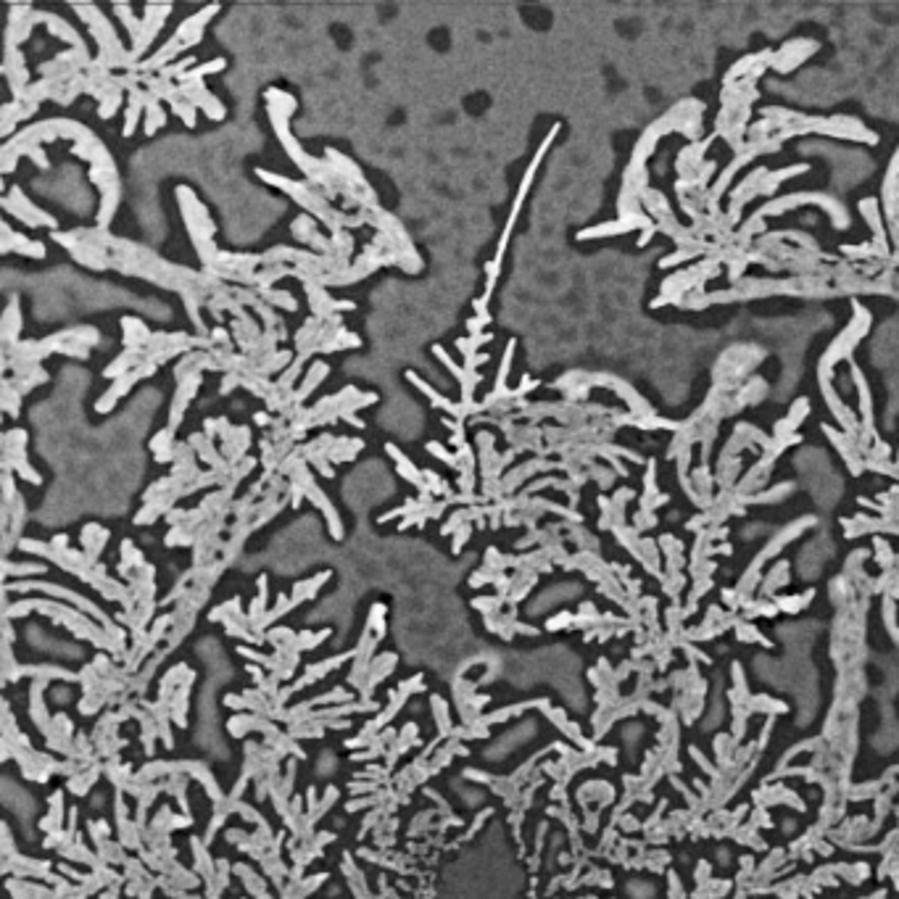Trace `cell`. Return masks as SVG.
<instances>
[{
    "label": "cell",
    "instance_id": "43",
    "mask_svg": "<svg viewBox=\"0 0 899 899\" xmlns=\"http://www.w3.org/2000/svg\"><path fill=\"white\" fill-rule=\"evenodd\" d=\"M488 359H490V354H488V351H480V354H478V356H475V359L464 361V370L478 372V367H483V364H488Z\"/></svg>",
    "mask_w": 899,
    "mask_h": 899
},
{
    "label": "cell",
    "instance_id": "40",
    "mask_svg": "<svg viewBox=\"0 0 899 899\" xmlns=\"http://www.w3.org/2000/svg\"><path fill=\"white\" fill-rule=\"evenodd\" d=\"M235 388H240V375L238 372H227L224 380H222V385H219V393L222 396H227V393H232Z\"/></svg>",
    "mask_w": 899,
    "mask_h": 899
},
{
    "label": "cell",
    "instance_id": "44",
    "mask_svg": "<svg viewBox=\"0 0 899 899\" xmlns=\"http://www.w3.org/2000/svg\"><path fill=\"white\" fill-rule=\"evenodd\" d=\"M253 422H256L259 428H270V425H274V417H272L270 411H259V414H253Z\"/></svg>",
    "mask_w": 899,
    "mask_h": 899
},
{
    "label": "cell",
    "instance_id": "21",
    "mask_svg": "<svg viewBox=\"0 0 899 899\" xmlns=\"http://www.w3.org/2000/svg\"><path fill=\"white\" fill-rule=\"evenodd\" d=\"M293 359H296V356H293V351H274V354H272V356H267V359L264 361H259V364H256V375H261V378H270L272 380V375H274V372H285L290 367V364H293Z\"/></svg>",
    "mask_w": 899,
    "mask_h": 899
},
{
    "label": "cell",
    "instance_id": "16",
    "mask_svg": "<svg viewBox=\"0 0 899 899\" xmlns=\"http://www.w3.org/2000/svg\"><path fill=\"white\" fill-rule=\"evenodd\" d=\"M167 119H169V116H167V111H164V106H161V100L153 98V95L145 90V116H143V132H145L148 138L150 135H156V132L167 124Z\"/></svg>",
    "mask_w": 899,
    "mask_h": 899
},
{
    "label": "cell",
    "instance_id": "12",
    "mask_svg": "<svg viewBox=\"0 0 899 899\" xmlns=\"http://www.w3.org/2000/svg\"><path fill=\"white\" fill-rule=\"evenodd\" d=\"M40 21L45 24V30L53 35V37H59V40L69 42V48H85V42H82L80 32L74 30L71 24L56 16V13H48V11H40Z\"/></svg>",
    "mask_w": 899,
    "mask_h": 899
},
{
    "label": "cell",
    "instance_id": "38",
    "mask_svg": "<svg viewBox=\"0 0 899 899\" xmlns=\"http://www.w3.org/2000/svg\"><path fill=\"white\" fill-rule=\"evenodd\" d=\"M21 493L16 490L13 483V472H3V507H13V501L19 499Z\"/></svg>",
    "mask_w": 899,
    "mask_h": 899
},
{
    "label": "cell",
    "instance_id": "36",
    "mask_svg": "<svg viewBox=\"0 0 899 899\" xmlns=\"http://www.w3.org/2000/svg\"><path fill=\"white\" fill-rule=\"evenodd\" d=\"M330 240H332V251H335L338 256H346V259H351V253H354V235H351L349 230L332 232Z\"/></svg>",
    "mask_w": 899,
    "mask_h": 899
},
{
    "label": "cell",
    "instance_id": "4",
    "mask_svg": "<svg viewBox=\"0 0 899 899\" xmlns=\"http://www.w3.org/2000/svg\"><path fill=\"white\" fill-rule=\"evenodd\" d=\"M171 13V6H148V8L143 11V19H140V35H138V40H132V59L140 64V56L148 50V45L156 40V35L161 32L164 27V19Z\"/></svg>",
    "mask_w": 899,
    "mask_h": 899
},
{
    "label": "cell",
    "instance_id": "28",
    "mask_svg": "<svg viewBox=\"0 0 899 899\" xmlns=\"http://www.w3.org/2000/svg\"><path fill=\"white\" fill-rule=\"evenodd\" d=\"M490 340H493L490 332H480V335H470V338H459L457 340V349H459V354L464 356V361H470L480 354L478 351L480 346H485V343H490Z\"/></svg>",
    "mask_w": 899,
    "mask_h": 899
},
{
    "label": "cell",
    "instance_id": "22",
    "mask_svg": "<svg viewBox=\"0 0 899 899\" xmlns=\"http://www.w3.org/2000/svg\"><path fill=\"white\" fill-rule=\"evenodd\" d=\"M3 472H16L21 480H27L32 485H40L42 483L40 472L27 461V457H3Z\"/></svg>",
    "mask_w": 899,
    "mask_h": 899
},
{
    "label": "cell",
    "instance_id": "14",
    "mask_svg": "<svg viewBox=\"0 0 899 899\" xmlns=\"http://www.w3.org/2000/svg\"><path fill=\"white\" fill-rule=\"evenodd\" d=\"M127 111H124V130H121V135H124V138H132V132L138 130V121H140V116H145V88H132L130 92H127Z\"/></svg>",
    "mask_w": 899,
    "mask_h": 899
},
{
    "label": "cell",
    "instance_id": "17",
    "mask_svg": "<svg viewBox=\"0 0 899 899\" xmlns=\"http://www.w3.org/2000/svg\"><path fill=\"white\" fill-rule=\"evenodd\" d=\"M327 375H330L327 361H314L309 370H306V375H303V382L296 388V399H298V404H303V401L309 399L311 393H314V388H317Z\"/></svg>",
    "mask_w": 899,
    "mask_h": 899
},
{
    "label": "cell",
    "instance_id": "19",
    "mask_svg": "<svg viewBox=\"0 0 899 899\" xmlns=\"http://www.w3.org/2000/svg\"><path fill=\"white\" fill-rule=\"evenodd\" d=\"M121 200V185L119 188H109L100 193V206H98V227L100 230H109V224L114 222L116 206Z\"/></svg>",
    "mask_w": 899,
    "mask_h": 899
},
{
    "label": "cell",
    "instance_id": "33",
    "mask_svg": "<svg viewBox=\"0 0 899 899\" xmlns=\"http://www.w3.org/2000/svg\"><path fill=\"white\" fill-rule=\"evenodd\" d=\"M121 100H124V92H121V90L106 92V98L98 103V116H100V119H111V116H116V111H119Z\"/></svg>",
    "mask_w": 899,
    "mask_h": 899
},
{
    "label": "cell",
    "instance_id": "42",
    "mask_svg": "<svg viewBox=\"0 0 899 899\" xmlns=\"http://www.w3.org/2000/svg\"><path fill=\"white\" fill-rule=\"evenodd\" d=\"M6 572L8 575H35V572H42V565H19V567L6 565Z\"/></svg>",
    "mask_w": 899,
    "mask_h": 899
},
{
    "label": "cell",
    "instance_id": "27",
    "mask_svg": "<svg viewBox=\"0 0 899 899\" xmlns=\"http://www.w3.org/2000/svg\"><path fill=\"white\" fill-rule=\"evenodd\" d=\"M349 349H361V338L356 332L340 330L332 340H327L325 346H320V354H335V351H349Z\"/></svg>",
    "mask_w": 899,
    "mask_h": 899
},
{
    "label": "cell",
    "instance_id": "26",
    "mask_svg": "<svg viewBox=\"0 0 899 899\" xmlns=\"http://www.w3.org/2000/svg\"><path fill=\"white\" fill-rule=\"evenodd\" d=\"M224 66H227V61L224 59H214V61H209V64H198V66H193L188 74H182L180 85H198V82H203V77L217 74V71H222Z\"/></svg>",
    "mask_w": 899,
    "mask_h": 899
},
{
    "label": "cell",
    "instance_id": "34",
    "mask_svg": "<svg viewBox=\"0 0 899 899\" xmlns=\"http://www.w3.org/2000/svg\"><path fill=\"white\" fill-rule=\"evenodd\" d=\"M169 109H171V114H174V116H177V119L185 124V127H188V130H193V127H195V121H198L195 111H198V109H195V106H190L185 98H180L177 103H171Z\"/></svg>",
    "mask_w": 899,
    "mask_h": 899
},
{
    "label": "cell",
    "instance_id": "13",
    "mask_svg": "<svg viewBox=\"0 0 899 899\" xmlns=\"http://www.w3.org/2000/svg\"><path fill=\"white\" fill-rule=\"evenodd\" d=\"M37 111V106H27V103H16L11 100L0 109V135L11 138V132L16 130V124H21L24 119H30L32 114Z\"/></svg>",
    "mask_w": 899,
    "mask_h": 899
},
{
    "label": "cell",
    "instance_id": "37",
    "mask_svg": "<svg viewBox=\"0 0 899 899\" xmlns=\"http://www.w3.org/2000/svg\"><path fill=\"white\" fill-rule=\"evenodd\" d=\"M425 449H428V454L430 457H435V459H440L443 461V464H449L451 470H457L459 472V459H457V454H449V451L443 449V446H440L438 440H430L428 446H425Z\"/></svg>",
    "mask_w": 899,
    "mask_h": 899
},
{
    "label": "cell",
    "instance_id": "35",
    "mask_svg": "<svg viewBox=\"0 0 899 899\" xmlns=\"http://www.w3.org/2000/svg\"><path fill=\"white\" fill-rule=\"evenodd\" d=\"M114 13H116V16L121 19V24L127 27V32H130L132 40H138V35H140V19H138V16L132 13L130 6H114Z\"/></svg>",
    "mask_w": 899,
    "mask_h": 899
},
{
    "label": "cell",
    "instance_id": "6",
    "mask_svg": "<svg viewBox=\"0 0 899 899\" xmlns=\"http://www.w3.org/2000/svg\"><path fill=\"white\" fill-rule=\"evenodd\" d=\"M180 95L188 100L190 106H195V109L203 111L209 119L222 121L224 116H227V109L222 106V100L217 98V95H211V90L203 85V82H198V85H180Z\"/></svg>",
    "mask_w": 899,
    "mask_h": 899
},
{
    "label": "cell",
    "instance_id": "29",
    "mask_svg": "<svg viewBox=\"0 0 899 899\" xmlns=\"http://www.w3.org/2000/svg\"><path fill=\"white\" fill-rule=\"evenodd\" d=\"M290 230H293L296 240L309 246V240L317 235V219H314L311 214H298V217L293 219V224H290Z\"/></svg>",
    "mask_w": 899,
    "mask_h": 899
},
{
    "label": "cell",
    "instance_id": "2",
    "mask_svg": "<svg viewBox=\"0 0 899 899\" xmlns=\"http://www.w3.org/2000/svg\"><path fill=\"white\" fill-rule=\"evenodd\" d=\"M177 203H180V211H182V219H185V227H188V235H200V238L214 240L217 224H214V219L209 217L206 206L198 200V195H195L190 188L180 185V188H177Z\"/></svg>",
    "mask_w": 899,
    "mask_h": 899
},
{
    "label": "cell",
    "instance_id": "1",
    "mask_svg": "<svg viewBox=\"0 0 899 899\" xmlns=\"http://www.w3.org/2000/svg\"><path fill=\"white\" fill-rule=\"evenodd\" d=\"M0 206L8 211L13 219H19L24 227H32V230H35V227L56 230V227H59L56 217L48 214V211H42L40 206H35V203L21 193V188H8V193L0 200Z\"/></svg>",
    "mask_w": 899,
    "mask_h": 899
},
{
    "label": "cell",
    "instance_id": "11",
    "mask_svg": "<svg viewBox=\"0 0 899 899\" xmlns=\"http://www.w3.org/2000/svg\"><path fill=\"white\" fill-rule=\"evenodd\" d=\"M121 330H124V351H145L150 343L148 325L140 317H121Z\"/></svg>",
    "mask_w": 899,
    "mask_h": 899
},
{
    "label": "cell",
    "instance_id": "3",
    "mask_svg": "<svg viewBox=\"0 0 899 899\" xmlns=\"http://www.w3.org/2000/svg\"><path fill=\"white\" fill-rule=\"evenodd\" d=\"M156 370H159L156 364H150V361H143L140 367H138V370H132L130 375H124V378L114 380V382H111V388L98 399V404H95V411H98V414H109V411L114 409L116 404H119L121 396H127V393H130L132 385H135L138 380L156 375Z\"/></svg>",
    "mask_w": 899,
    "mask_h": 899
},
{
    "label": "cell",
    "instance_id": "15",
    "mask_svg": "<svg viewBox=\"0 0 899 899\" xmlns=\"http://www.w3.org/2000/svg\"><path fill=\"white\" fill-rule=\"evenodd\" d=\"M143 361H145L143 359V351H124V354H119V356H116V359L111 361L109 367L103 370V378L119 380V378H124V375H130L132 370H138Z\"/></svg>",
    "mask_w": 899,
    "mask_h": 899
},
{
    "label": "cell",
    "instance_id": "30",
    "mask_svg": "<svg viewBox=\"0 0 899 899\" xmlns=\"http://www.w3.org/2000/svg\"><path fill=\"white\" fill-rule=\"evenodd\" d=\"M174 443H177V440H174V430L164 428L150 438L148 446H150V451H153V457H161V454H169V451L174 449Z\"/></svg>",
    "mask_w": 899,
    "mask_h": 899
},
{
    "label": "cell",
    "instance_id": "24",
    "mask_svg": "<svg viewBox=\"0 0 899 899\" xmlns=\"http://www.w3.org/2000/svg\"><path fill=\"white\" fill-rule=\"evenodd\" d=\"M64 340H69V343H80L85 349H95L100 343V332L90 325H77V327H69V330H61Z\"/></svg>",
    "mask_w": 899,
    "mask_h": 899
},
{
    "label": "cell",
    "instance_id": "45",
    "mask_svg": "<svg viewBox=\"0 0 899 899\" xmlns=\"http://www.w3.org/2000/svg\"><path fill=\"white\" fill-rule=\"evenodd\" d=\"M343 420L349 422V425H354V428H364V422H361V417H356V414H346V417H343Z\"/></svg>",
    "mask_w": 899,
    "mask_h": 899
},
{
    "label": "cell",
    "instance_id": "39",
    "mask_svg": "<svg viewBox=\"0 0 899 899\" xmlns=\"http://www.w3.org/2000/svg\"><path fill=\"white\" fill-rule=\"evenodd\" d=\"M59 354L71 356V359H90V349H85V346H80V343H69V340H64V343H61Z\"/></svg>",
    "mask_w": 899,
    "mask_h": 899
},
{
    "label": "cell",
    "instance_id": "41",
    "mask_svg": "<svg viewBox=\"0 0 899 899\" xmlns=\"http://www.w3.org/2000/svg\"><path fill=\"white\" fill-rule=\"evenodd\" d=\"M470 536H472V522H467V525H461V528L454 533V551H461V543H467Z\"/></svg>",
    "mask_w": 899,
    "mask_h": 899
},
{
    "label": "cell",
    "instance_id": "31",
    "mask_svg": "<svg viewBox=\"0 0 899 899\" xmlns=\"http://www.w3.org/2000/svg\"><path fill=\"white\" fill-rule=\"evenodd\" d=\"M514 349H517V343L509 340V343H507V351H504V359H501V367H499V372H496L493 390H507V378H509V370H512V356H514Z\"/></svg>",
    "mask_w": 899,
    "mask_h": 899
},
{
    "label": "cell",
    "instance_id": "9",
    "mask_svg": "<svg viewBox=\"0 0 899 899\" xmlns=\"http://www.w3.org/2000/svg\"><path fill=\"white\" fill-rule=\"evenodd\" d=\"M21 303L19 296H11L8 306L3 311V325H0V340H3V349H8L13 343H19L21 335Z\"/></svg>",
    "mask_w": 899,
    "mask_h": 899
},
{
    "label": "cell",
    "instance_id": "5",
    "mask_svg": "<svg viewBox=\"0 0 899 899\" xmlns=\"http://www.w3.org/2000/svg\"><path fill=\"white\" fill-rule=\"evenodd\" d=\"M200 382H203V375L200 372H190L188 378H182L177 382V390H174V399H171V409H169V428L177 433V428L182 425V417H185V411H188L190 401L195 399V393H198Z\"/></svg>",
    "mask_w": 899,
    "mask_h": 899
},
{
    "label": "cell",
    "instance_id": "8",
    "mask_svg": "<svg viewBox=\"0 0 899 899\" xmlns=\"http://www.w3.org/2000/svg\"><path fill=\"white\" fill-rule=\"evenodd\" d=\"M0 251L3 253H21V256H30V259H45V246L37 243V240H30L27 235H19V232L11 230L8 222H3L0 224Z\"/></svg>",
    "mask_w": 899,
    "mask_h": 899
},
{
    "label": "cell",
    "instance_id": "18",
    "mask_svg": "<svg viewBox=\"0 0 899 899\" xmlns=\"http://www.w3.org/2000/svg\"><path fill=\"white\" fill-rule=\"evenodd\" d=\"M0 153H11V156H16V159L27 156V159L35 161V164H37L40 169H50V161H48V156H45L42 145H30V143H11V140H6V145L0 148Z\"/></svg>",
    "mask_w": 899,
    "mask_h": 899
},
{
    "label": "cell",
    "instance_id": "7",
    "mask_svg": "<svg viewBox=\"0 0 899 899\" xmlns=\"http://www.w3.org/2000/svg\"><path fill=\"white\" fill-rule=\"evenodd\" d=\"M433 354L438 356L440 364H443V367H446V370H449L454 378L459 380V385H461V401H464V404H475V390H478L483 375H480V372H472V370H464V367H459V364L451 359L449 354L443 351V346H438V343L433 346Z\"/></svg>",
    "mask_w": 899,
    "mask_h": 899
},
{
    "label": "cell",
    "instance_id": "23",
    "mask_svg": "<svg viewBox=\"0 0 899 899\" xmlns=\"http://www.w3.org/2000/svg\"><path fill=\"white\" fill-rule=\"evenodd\" d=\"M3 457H27V430L11 428L3 433Z\"/></svg>",
    "mask_w": 899,
    "mask_h": 899
},
{
    "label": "cell",
    "instance_id": "10",
    "mask_svg": "<svg viewBox=\"0 0 899 899\" xmlns=\"http://www.w3.org/2000/svg\"><path fill=\"white\" fill-rule=\"evenodd\" d=\"M385 454H388L390 459L396 461V472H399L401 478L409 480L411 485H417V490L428 488V483H425V475H422V470L409 459V457H406V454H404V451L399 449V446H396V443H385Z\"/></svg>",
    "mask_w": 899,
    "mask_h": 899
},
{
    "label": "cell",
    "instance_id": "32",
    "mask_svg": "<svg viewBox=\"0 0 899 899\" xmlns=\"http://www.w3.org/2000/svg\"><path fill=\"white\" fill-rule=\"evenodd\" d=\"M375 401H378V393H372V390H367V393H359L356 399H351L349 404H343V406H340V409H338V420H343L346 414H356V411L364 409V406H372Z\"/></svg>",
    "mask_w": 899,
    "mask_h": 899
},
{
    "label": "cell",
    "instance_id": "20",
    "mask_svg": "<svg viewBox=\"0 0 899 899\" xmlns=\"http://www.w3.org/2000/svg\"><path fill=\"white\" fill-rule=\"evenodd\" d=\"M253 290H256V296H259L264 303H270L272 309L298 311V301H296V296H290L288 290H277V288H253Z\"/></svg>",
    "mask_w": 899,
    "mask_h": 899
},
{
    "label": "cell",
    "instance_id": "25",
    "mask_svg": "<svg viewBox=\"0 0 899 899\" xmlns=\"http://www.w3.org/2000/svg\"><path fill=\"white\" fill-rule=\"evenodd\" d=\"M0 388H3V399H0V406H3V411H6L8 417H19V411H21V393L16 390V385H13L11 375H6V378H3Z\"/></svg>",
    "mask_w": 899,
    "mask_h": 899
}]
</instances>
